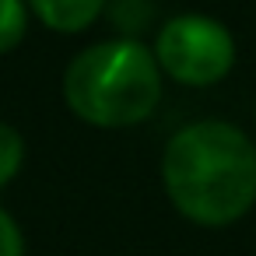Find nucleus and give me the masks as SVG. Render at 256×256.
Segmentation results:
<instances>
[{
	"label": "nucleus",
	"mask_w": 256,
	"mask_h": 256,
	"mask_svg": "<svg viewBox=\"0 0 256 256\" xmlns=\"http://www.w3.org/2000/svg\"><path fill=\"white\" fill-rule=\"evenodd\" d=\"M172 207L200 228H228L256 207V140L224 120L176 130L162 151Z\"/></svg>",
	"instance_id": "nucleus-1"
},
{
	"label": "nucleus",
	"mask_w": 256,
	"mask_h": 256,
	"mask_svg": "<svg viewBox=\"0 0 256 256\" xmlns=\"http://www.w3.org/2000/svg\"><path fill=\"white\" fill-rule=\"evenodd\" d=\"M64 102L88 126H137L162 102V67L137 39L95 42L67 64Z\"/></svg>",
	"instance_id": "nucleus-2"
},
{
	"label": "nucleus",
	"mask_w": 256,
	"mask_h": 256,
	"mask_svg": "<svg viewBox=\"0 0 256 256\" xmlns=\"http://www.w3.org/2000/svg\"><path fill=\"white\" fill-rule=\"evenodd\" d=\"M151 53L165 78L186 88H210L235 67V36L210 14H176L158 28Z\"/></svg>",
	"instance_id": "nucleus-3"
},
{
	"label": "nucleus",
	"mask_w": 256,
	"mask_h": 256,
	"mask_svg": "<svg viewBox=\"0 0 256 256\" xmlns=\"http://www.w3.org/2000/svg\"><path fill=\"white\" fill-rule=\"evenodd\" d=\"M25 4L46 28L64 32V36L84 32L106 11V0H25Z\"/></svg>",
	"instance_id": "nucleus-4"
},
{
	"label": "nucleus",
	"mask_w": 256,
	"mask_h": 256,
	"mask_svg": "<svg viewBox=\"0 0 256 256\" xmlns=\"http://www.w3.org/2000/svg\"><path fill=\"white\" fill-rule=\"evenodd\" d=\"M28 4L25 0H0V53H11L22 46L28 32Z\"/></svg>",
	"instance_id": "nucleus-5"
},
{
	"label": "nucleus",
	"mask_w": 256,
	"mask_h": 256,
	"mask_svg": "<svg viewBox=\"0 0 256 256\" xmlns=\"http://www.w3.org/2000/svg\"><path fill=\"white\" fill-rule=\"evenodd\" d=\"M25 165V140L11 123H0V190H4Z\"/></svg>",
	"instance_id": "nucleus-6"
},
{
	"label": "nucleus",
	"mask_w": 256,
	"mask_h": 256,
	"mask_svg": "<svg viewBox=\"0 0 256 256\" xmlns=\"http://www.w3.org/2000/svg\"><path fill=\"white\" fill-rule=\"evenodd\" d=\"M0 256H25V235L4 207H0Z\"/></svg>",
	"instance_id": "nucleus-7"
}]
</instances>
